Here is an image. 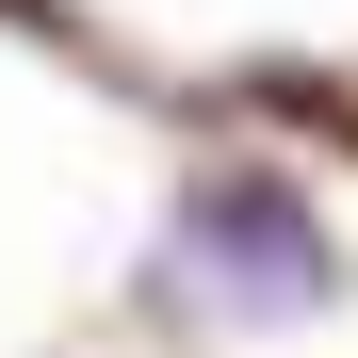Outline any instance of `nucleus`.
Instances as JSON below:
<instances>
[{"label": "nucleus", "mask_w": 358, "mask_h": 358, "mask_svg": "<svg viewBox=\"0 0 358 358\" xmlns=\"http://www.w3.org/2000/svg\"><path fill=\"white\" fill-rule=\"evenodd\" d=\"M179 261H196L245 326H293V310L342 293V245H326V212L293 196V179H196V196H179Z\"/></svg>", "instance_id": "1"}]
</instances>
